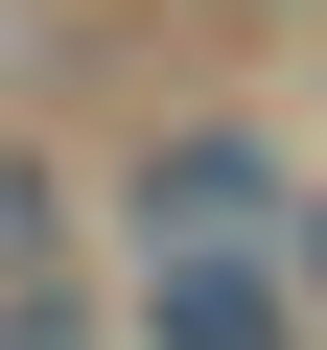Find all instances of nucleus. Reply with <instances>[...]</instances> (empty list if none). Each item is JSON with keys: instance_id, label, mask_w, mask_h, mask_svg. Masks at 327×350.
Wrapping results in <instances>:
<instances>
[{"instance_id": "1", "label": "nucleus", "mask_w": 327, "mask_h": 350, "mask_svg": "<svg viewBox=\"0 0 327 350\" xmlns=\"http://www.w3.org/2000/svg\"><path fill=\"white\" fill-rule=\"evenodd\" d=\"M280 187H304V140H280L257 94H164V117L94 163V234H280Z\"/></svg>"}, {"instance_id": "2", "label": "nucleus", "mask_w": 327, "mask_h": 350, "mask_svg": "<svg viewBox=\"0 0 327 350\" xmlns=\"http://www.w3.org/2000/svg\"><path fill=\"white\" fill-rule=\"evenodd\" d=\"M140 350H327V304L280 280V234H94Z\"/></svg>"}, {"instance_id": "3", "label": "nucleus", "mask_w": 327, "mask_h": 350, "mask_svg": "<svg viewBox=\"0 0 327 350\" xmlns=\"http://www.w3.org/2000/svg\"><path fill=\"white\" fill-rule=\"evenodd\" d=\"M0 257H94V163L0 117Z\"/></svg>"}, {"instance_id": "4", "label": "nucleus", "mask_w": 327, "mask_h": 350, "mask_svg": "<svg viewBox=\"0 0 327 350\" xmlns=\"http://www.w3.org/2000/svg\"><path fill=\"white\" fill-rule=\"evenodd\" d=\"M0 350H140L94 257H0Z\"/></svg>"}, {"instance_id": "5", "label": "nucleus", "mask_w": 327, "mask_h": 350, "mask_svg": "<svg viewBox=\"0 0 327 350\" xmlns=\"http://www.w3.org/2000/svg\"><path fill=\"white\" fill-rule=\"evenodd\" d=\"M280 280L327 304V163H304V187H280Z\"/></svg>"}, {"instance_id": "6", "label": "nucleus", "mask_w": 327, "mask_h": 350, "mask_svg": "<svg viewBox=\"0 0 327 350\" xmlns=\"http://www.w3.org/2000/svg\"><path fill=\"white\" fill-rule=\"evenodd\" d=\"M234 24H327V0H234Z\"/></svg>"}]
</instances>
